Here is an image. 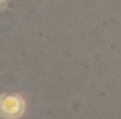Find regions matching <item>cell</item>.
I'll return each instance as SVG.
<instances>
[{
    "mask_svg": "<svg viewBox=\"0 0 121 119\" xmlns=\"http://www.w3.org/2000/svg\"><path fill=\"white\" fill-rule=\"evenodd\" d=\"M0 109H2V112L7 114V116H18V114L21 112L23 105H21V102H19V98H16V96H4L2 100H0Z\"/></svg>",
    "mask_w": 121,
    "mask_h": 119,
    "instance_id": "cell-1",
    "label": "cell"
}]
</instances>
